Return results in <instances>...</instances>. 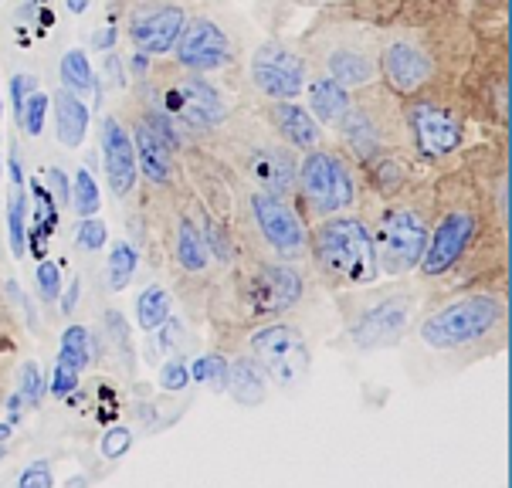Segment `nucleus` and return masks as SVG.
<instances>
[{"label": "nucleus", "instance_id": "f257e3e1", "mask_svg": "<svg viewBox=\"0 0 512 488\" xmlns=\"http://www.w3.org/2000/svg\"><path fill=\"white\" fill-rule=\"evenodd\" d=\"M509 265L506 153L465 150L431 173V231L414 278L428 302L468 285L502 282Z\"/></svg>", "mask_w": 512, "mask_h": 488}, {"label": "nucleus", "instance_id": "f03ea898", "mask_svg": "<svg viewBox=\"0 0 512 488\" xmlns=\"http://www.w3.org/2000/svg\"><path fill=\"white\" fill-rule=\"evenodd\" d=\"M479 48L468 0H401L380 45V82L394 95L462 85Z\"/></svg>", "mask_w": 512, "mask_h": 488}, {"label": "nucleus", "instance_id": "7ed1b4c3", "mask_svg": "<svg viewBox=\"0 0 512 488\" xmlns=\"http://www.w3.org/2000/svg\"><path fill=\"white\" fill-rule=\"evenodd\" d=\"M401 0H340L319 7L316 21L299 34V51L309 68L333 75L346 89L380 78V45Z\"/></svg>", "mask_w": 512, "mask_h": 488}, {"label": "nucleus", "instance_id": "20e7f679", "mask_svg": "<svg viewBox=\"0 0 512 488\" xmlns=\"http://www.w3.org/2000/svg\"><path fill=\"white\" fill-rule=\"evenodd\" d=\"M438 305L421 309L414 336L428 353L468 366L506 350L509 339V295L502 282L468 285L435 299Z\"/></svg>", "mask_w": 512, "mask_h": 488}, {"label": "nucleus", "instance_id": "39448f33", "mask_svg": "<svg viewBox=\"0 0 512 488\" xmlns=\"http://www.w3.org/2000/svg\"><path fill=\"white\" fill-rule=\"evenodd\" d=\"M424 302H428V292L418 278H390L387 285L373 282L336 292V309H340L346 339L360 353L401 346L411 336Z\"/></svg>", "mask_w": 512, "mask_h": 488}, {"label": "nucleus", "instance_id": "423d86ee", "mask_svg": "<svg viewBox=\"0 0 512 488\" xmlns=\"http://www.w3.org/2000/svg\"><path fill=\"white\" fill-rule=\"evenodd\" d=\"M431 173L387 200H363L360 214L370 228L380 275L411 278L418 272L431 231Z\"/></svg>", "mask_w": 512, "mask_h": 488}, {"label": "nucleus", "instance_id": "0eeeda50", "mask_svg": "<svg viewBox=\"0 0 512 488\" xmlns=\"http://www.w3.org/2000/svg\"><path fill=\"white\" fill-rule=\"evenodd\" d=\"M204 146H211L214 156H218L221 163H228V167L238 173L241 183L292 197L299 153L289 150V146L265 126V119L258 116L255 109L228 112V119L204 139Z\"/></svg>", "mask_w": 512, "mask_h": 488}, {"label": "nucleus", "instance_id": "6e6552de", "mask_svg": "<svg viewBox=\"0 0 512 488\" xmlns=\"http://www.w3.org/2000/svg\"><path fill=\"white\" fill-rule=\"evenodd\" d=\"M407 146L424 167H441L472 146L475 116L462 85L451 89H428L401 99Z\"/></svg>", "mask_w": 512, "mask_h": 488}, {"label": "nucleus", "instance_id": "1a4fd4ad", "mask_svg": "<svg viewBox=\"0 0 512 488\" xmlns=\"http://www.w3.org/2000/svg\"><path fill=\"white\" fill-rule=\"evenodd\" d=\"M306 265L329 292H346L380 282L377 255H373L370 228L363 214L343 211L309 224Z\"/></svg>", "mask_w": 512, "mask_h": 488}, {"label": "nucleus", "instance_id": "9d476101", "mask_svg": "<svg viewBox=\"0 0 512 488\" xmlns=\"http://www.w3.org/2000/svg\"><path fill=\"white\" fill-rule=\"evenodd\" d=\"M292 200L306 224L323 221L329 214L360 211L363 200H367V190H363L357 160L336 139L333 143L326 139V143L299 153Z\"/></svg>", "mask_w": 512, "mask_h": 488}, {"label": "nucleus", "instance_id": "9b49d317", "mask_svg": "<svg viewBox=\"0 0 512 488\" xmlns=\"http://www.w3.org/2000/svg\"><path fill=\"white\" fill-rule=\"evenodd\" d=\"M309 224L302 221L292 197L241 183V241L238 255L299 261L306 265Z\"/></svg>", "mask_w": 512, "mask_h": 488}, {"label": "nucleus", "instance_id": "f8f14e48", "mask_svg": "<svg viewBox=\"0 0 512 488\" xmlns=\"http://www.w3.org/2000/svg\"><path fill=\"white\" fill-rule=\"evenodd\" d=\"M140 85L143 99L167 109L170 119L180 126V133L187 139H197V143H204L231 112L221 85H214L211 75L187 72L177 61H167V65L156 68L150 65V72H146Z\"/></svg>", "mask_w": 512, "mask_h": 488}, {"label": "nucleus", "instance_id": "ddd939ff", "mask_svg": "<svg viewBox=\"0 0 512 488\" xmlns=\"http://www.w3.org/2000/svg\"><path fill=\"white\" fill-rule=\"evenodd\" d=\"M336 143L360 163H367L370 156L407 146L404 133V116H401V95H394L384 82H370L363 89L353 92V102L340 119V126L333 129Z\"/></svg>", "mask_w": 512, "mask_h": 488}, {"label": "nucleus", "instance_id": "4468645a", "mask_svg": "<svg viewBox=\"0 0 512 488\" xmlns=\"http://www.w3.org/2000/svg\"><path fill=\"white\" fill-rule=\"evenodd\" d=\"M238 312L245 326L265 319H279L306 299V265L238 255Z\"/></svg>", "mask_w": 512, "mask_h": 488}, {"label": "nucleus", "instance_id": "2eb2a0df", "mask_svg": "<svg viewBox=\"0 0 512 488\" xmlns=\"http://www.w3.org/2000/svg\"><path fill=\"white\" fill-rule=\"evenodd\" d=\"M245 353H251L262 363L268 380L279 390H299L302 383L309 380V370H312L309 339L295 322H285L282 316L248 326Z\"/></svg>", "mask_w": 512, "mask_h": 488}, {"label": "nucleus", "instance_id": "dca6fc26", "mask_svg": "<svg viewBox=\"0 0 512 488\" xmlns=\"http://www.w3.org/2000/svg\"><path fill=\"white\" fill-rule=\"evenodd\" d=\"M309 61L289 38H265L248 58V82L258 99H302Z\"/></svg>", "mask_w": 512, "mask_h": 488}, {"label": "nucleus", "instance_id": "f3484780", "mask_svg": "<svg viewBox=\"0 0 512 488\" xmlns=\"http://www.w3.org/2000/svg\"><path fill=\"white\" fill-rule=\"evenodd\" d=\"M170 55L180 68L197 75H224L238 65V45L231 31L211 14H190Z\"/></svg>", "mask_w": 512, "mask_h": 488}, {"label": "nucleus", "instance_id": "a211bd4d", "mask_svg": "<svg viewBox=\"0 0 512 488\" xmlns=\"http://www.w3.org/2000/svg\"><path fill=\"white\" fill-rule=\"evenodd\" d=\"M190 11L180 0H133L126 11V34L136 51L167 58L184 31Z\"/></svg>", "mask_w": 512, "mask_h": 488}, {"label": "nucleus", "instance_id": "6ab92c4d", "mask_svg": "<svg viewBox=\"0 0 512 488\" xmlns=\"http://www.w3.org/2000/svg\"><path fill=\"white\" fill-rule=\"evenodd\" d=\"M136 116H123L133 136V150H136V167H140L143 180L156 190H177L180 180V153L163 139L156 129L140 116V109H133Z\"/></svg>", "mask_w": 512, "mask_h": 488}, {"label": "nucleus", "instance_id": "aec40b11", "mask_svg": "<svg viewBox=\"0 0 512 488\" xmlns=\"http://www.w3.org/2000/svg\"><path fill=\"white\" fill-rule=\"evenodd\" d=\"M255 112L265 119V126L295 153H306V150H312V146H319L329 139V133L319 126L316 116L306 109V102L302 99H258Z\"/></svg>", "mask_w": 512, "mask_h": 488}, {"label": "nucleus", "instance_id": "412c9836", "mask_svg": "<svg viewBox=\"0 0 512 488\" xmlns=\"http://www.w3.org/2000/svg\"><path fill=\"white\" fill-rule=\"evenodd\" d=\"M99 146H102V170H106L109 190L119 200H126L140 183V167H136V150L129 126L119 112H109L99 126Z\"/></svg>", "mask_w": 512, "mask_h": 488}, {"label": "nucleus", "instance_id": "4be33fe9", "mask_svg": "<svg viewBox=\"0 0 512 488\" xmlns=\"http://www.w3.org/2000/svg\"><path fill=\"white\" fill-rule=\"evenodd\" d=\"M170 258H173V268H177L180 282H207V278H211V268H214L211 248H207V241H204L197 214H190L187 207L173 211Z\"/></svg>", "mask_w": 512, "mask_h": 488}, {"label": "nucleus", "instance_id": "5701e85b", "mask_svg": "<svg viewBox=\"0 0 512 488\" xmlns=\"http://www.w3.org/2000/svg\"><path fill=\"white\" fill-rule=\"evenodd\" d=\"M302 95H306V109L316 116V122L326 133H333L340 126V119L346 116V109L353 102V89H346L343 82H336L333 75L319 72V68H309L306 72Z\"/></svg>", "mask_w": 512, "mask_h": 488}, {"label": "nucleus", "instance_id": "b1692460", "mask_svg": "<svg viewBox=\"0 0 512 488\" xmlns=\"http://www.w3.org/2000/svg\"><path fill=\"white\" fill-rule=\"evenodd\" d=\"M51 119H55V136L58 143L68 146V150H75V146L85 143V136H89V122H92V112H89V102L82 99V95L68 92L65 85L51 95Z\"/></svg>", "mask_w": 512, "mask_h": 488}, {"label": "nucleus", "instance_id": "393cba45", "mask_svg": "<svg viewBox=\"0 0 512 488\" xmlns=\"http://www.w3.org/2000/svg\"><path fill=\"white\" fill-rule=\"evenodd\" d=\"M268 387H272V380H268V373L262 370V363L255 360L251 353H241L234 356L228 363V394L238 407H262L268 400Z\"/></svg>", "mask_w": 512, "mask_h": 488}, {"label": "nucleus", "instance_id": "a878e982", "mask_svg": "<svg viewBox=\"0 0 512 488\" xmlns=\"http://www.w3.org/2000/svg\"><path fill=\"white\" fill-rule=\"evenodd\" d=\"M133 312H136V326H140V333H153L156 326L167 322V316H173V299L160 282H153L136 295Z\"/></svg>", "mask_w": 512, "mask_h": 488}, {"label": "nucleus", "instance_id": "bb28decb", "mask_svg": "<svg viewBox=\"0 0 512 488\" xmlns=\"http://www.w3.org/2000/svg\"><path fill=\"white\" fill-rule=\"evenodd\" d=\"M58 360L75 366V370H89L95 363V339L82 322H72L58 339Z\"/></svg>", "mask_w": 512, "mask_h": 488}, {"label": "nucleus", "instance_id": "cd10ccee", "mask_svg": "<svg viewBox=\"0 0 512 488\" xmlns=\"http://www.w3.org/2000/svg\"><path fill=\"white\" fill-rule=\"evenodd\" d=\"M102 329H106V343L112 360H119L123 370H133V329H129L126 316L119 309L102 312Z\"/></svg>", "mask_w": 512, "mask_h": 488}, {"label": "nucleus", "instance_id": "c85d7f7f", "mask_svg": "<svg viewBox=\"0 0 512 488\" xmlns=\"http://www.w3.org/2000/svg\"><path fill=\"white\" fill-rule=\"evenodd\" d=\"M4 217H7V241H11V255L21 258L24 248H28V194H24V187H11Z\"/></svg>", "mask_w": 512, "mask_h": 488}, {"label": "nucleus", "instance_id": "c756f323", "mask_svg": "<svg viewBox=\"0 0 512 488\" xmlns=\"http://www.w3.org/2000/svg\"><path fill=\"white\" fill-rule=\"evenodd\" d=\"M58 72H62V85L68 92L82 95V99H89V95L95 92V68H92L89 55H85V48L65 51L62 68H58Z\"/></svg>", "mask_w": 512, "mask_h": 488}, {"label": "nucleus", "instance_id": "7c9ffc66", "mask_svg": "<svg viewBox=\"0 0 512 488\" xmlns=\"http://www.w3.org/2000/svg\"><path fill=\"white\" fill-rule=\"evenodd\" d=\"M136 268H140V255H136V248L129 241H116L109 248V289L112 292H123L129 289V282H133Z\"/></svg>", "mask_w": 512, "mask_h": 488}, {"label": "nucleus", "instance_id": "2f4dec72", "mask_svg": "<svg viewBox=\"0 0 512 488\" xmlns=\"http://www.w3.org/2000/svg\"><path fill=\"white\" fill-rule=\"evenodd\" d=\"M187 370H190V383H204L214 394L228 390V356L204 353V356H197L194 363H187Z\"/></svg>", "mask_w": 512, "mask_h": 488}, {"label": "nucleus", "instance_id": "473e14b6", "mask_svg": "<svg viewBox=\"0 0 512 488\" xmlns=\"http://www.w3.org/2000/svg\"><path fill=\"white\" fill-rule=\"evenodd\" d=\"M99 204H102L99 183H95L92 170L82 167V170L75 173L72 190H68V207H75L78 217H92V214H99Z\"/></svg>", "mask_w": 512, "mask_h": 488}, {"label": "nucleus", "instance_id": "72a5a7b5", "mask_svg": "<svg viewBox=\"0 0 512 488\" xmlns=\"http://www.w3.org/2000/svg\"><path fill=\"white\" fill-rule=\"evenodd\" d=\"M48 109H51V95L34 89L28 95V102H24L21 109V119H17V126L24 129V136L28 139H38L41 133H45V119H48Z\"/></svg>", "mask_w": 512, "mask_h": 488}, {"label": "nucleus", "instance_id": "f704fd0d", "mask_svg": "<svg viewBox=\"0 0 512 488\" xmlns=\"http://www.w3.org/2000/svg\"><path fill=\"white\" fill-rule=\"evenodd\" d=\"M17 394L24 397V404L28 407H38L41 397H45V373H41V366L34 360H24L17 366Z\"/></svg>", "mask_w": 512, "mask_h": 488}, {"label": "nucleus", "instance_id": "c9c22d12", "mask_svg": "<svg viewBox=\"0 0 512 488\" xmlns=\"http://www.w3.org/2000/svg\"><path fill=\"white\" fill-rule=\"evenodd\" d=\"M78 383H82V370H75V366L55 360V370H51V377L45 380V390L51 397L65 400V397L78 394Z\"/></svg>", "mask_w": 512, "mask_h": 488}, {"label": "nucleus", "instance_id": "e433bc0d", "mask_svg": "<svg viewBox=\"0 0 512 488\" xmlns=\"http://www.w3.org/2000/svg\"><path fill=\"white\" fill-rule=\"evenodd\" d=\"M75 244L82 251H99L109 244V228L106 221H99V217H78V228H75Z\"/></svg>", "mask_w": 512, "mask_h": 488}, {"label": "nucleus", "instance_id": "4c0bfd02", "mask_svg": "<svg viewBox=\"0 0 512 488\" xmlns=\"http://www.w3.org/2000/svg\"><path fill=\"white\" fill-rule=\"evenodd\" d=\"M150 336H156V346H160L163 356H180V350H184V343H187V326L180 319L167 316V322L156 326Z\"/></svg>", "mask_w": 512, "mask_h": 488}, {"label": "nucleus", "instance_id": "58836bf2", "mask_svg": "<svg viewBox=\"0 0 512 488\" xmlns=\"http://www.w3.org/2000/svg\"><path fill=\"white\" fill-rule=\"evenodd\" d=\"M34 282H38V292H41V299H45V302H58V299H62L65 275H62V265H58V261H41Z\"/></svg>", "mask_w": 512, "mask_h": 488}, {"label": "nucleus", "instance_id": "ea45409f", "mask_svg": "<svg viewBox=\"0 0 512 488\" xmlns=\"http://www.w3.org/2000/svg\"><path fill=\"white\" fill-rule=\"evenodd\" d=\"M129 448H133V431H129L126 424L106 427V434H102V441H99L102 458H106V461H119Z\"/></svg>", "mask_w": 512, "mask_h": 488}, {"label": "nucleus", "instance_id": "a19ab883", "mask_svg": "<svg viewBox=\"0 0 512 488\" xmlns=\"http://www.w3.org/2000/svg\"><path fill=\"white\" fill-rule=\"evenodd\" d=\"M160 387L167 390V394H180V390L190 387V370H187L184 356H170V360L160 366Z\"/></svg>", "mask_w": 512, "mask_h": 488}, {"label": "nucleus", "instance_id": "79ce46f5", "mask_svg": "<svg viewBox=\"0 0 512 488\" xmlns=\"http://www.w3.org/2000/svg\"><path fill=\"white\" fill-rule=\"evenodd\" d=\"M4 295H7V302H11V309H14V312H21V316H24V322H28L31 333H38V312H34L31 299L24 295V289L14 282V278H7V282H4Z\"/></svg>", "mask_w": 512, "mask_h": 488}, {"label": "nucleus", "instance_id": "37998d69", "mask_svg": "<svg viewBox=\"0 0 512 488\" xmlns=\"http://www.w3.org/2000/svg\"><path fill=\"white\" fill-rule=\"evenodd\" d=\"M68 190H72V180H68L58 167H48L45 170V194L51 197V204H55L58 211L68 207Z\"/></svg>", "mask_w": 512, "mask_h": 488}, {"label": "nucleus", "instance_id": "c03bdc74", "mask_svg": "<svg viewBox=\"0 0 512 488\" xmlns=\"http://www.w3.org/2000/svg\"><path fill=\"white\" fill-rule=\"evenodd\" d=\"M17 485H21V488H55L51 465H48V461H34V465H28L21 475H17Z\"/></svg>", "mask_w": 512, "mask_h": 488}, {"label": "nucleus", "instance_id": "a18cd8bd", "mask_svg": "<svg viewBox=\"0 0 512 488\" xmlns=\"http://www.w3.org/2000/svg\"><path fill=\"white\" fill-rule=\"evenodd\" d=\"M38 89V78L28 75V72H17L11 78V109H14V119H21V109L28 102V95Z\"/></svg>", "mask_w": 512, "mask_h": 488}, {"label": "nucleus", "instance_id": "49530a36", "mask_svg": "<svg viewBox=\"0 0 512 488\" xmlns=\"http://www.w3.org/2000/svg\"><path fill=\"white\" fill-rule=\"evenodd\" d=\"M102 78H106L112 89H123V85H126L123 58H119L116 51H106V58H102Z\"/></svg>", "mask_w": 512, "mask_h": 488}, {"label": "nucleus", "instance_id": "de8ad7c7", "mask_svg": "<svg viewBox=\"0 0 512 488\" xmlns=\"http://www.w3.org/2000/svg\"><path fill=\"white\" fill-rule=\"evenodd\" d=\"M14 329V309L4 295V282H0V336H7Z\"/></svg>", "mask_w": 512, "mask_h": 488}, {"label": "nucleus", "instance_id": "09e8293b", "mask_svg": "<svg viewBox=\"0 0 512 488\" xmlns=\"http://www.w3.org/2000/svg\"><path fill=\"white\" fill-rule=\"evenodd\" d=\"M116 38H119V34L112 31V28H102V31H99V34H95V38H92V45L99 48L102 55H106V51H112V48H116Z\"/></svg>", "mask_w": 512, "mask_h": 488}, {"label": "nucleus", "instance_id": "8fccbe9b", "mask_svg": "<svg viewBox=\"0 0 512 488\" xmlns=\"http://www.w3.org/2000/svg\"><path fill=\"white\" fill-rule=\"evenodd\" d=\"M11 187H24V170H21V156L11 150Z\"/></svg>", "mask_w": 512, "mask_h": 488}, {"label": "nucleus", "instance_id": "3c124183", "mask_svg": "<svg viewBox=\"0 0 512 488\" xmlns=\"http://www.w3.org/2000/svg\"><path fill=\"white\" fill-rule=\"evenodd\" d=\"M65 4H68V11H72V14H85L92 0H65Z\"/></svg>", "mask_w": 512, "mask_h": 488}, {"label": "nucleus", "instance_id": "603ef678", "mask_svg": "<svg viewBox=\"0 0 512 488\" xmlns=\"http://www.w3.org/2000/svg\"><path fill=\"white\" fill-rule=\"evenodd\" d=\"M295 4H306V7H326V4H340V0H295Z\"/></svg>", "mask_w": 512, "mask_h": 488}, {"label": "nucleus", "instance_id": "864d4df0", "mask_svg": "<svg viewBox=\"0 0 512 488\" xmlns=\"http://www.w3.org/2000/svg\"><path fill=\"white\" fill-rule=\"evenodd\" d=\"M11 421H4V424H0V444H7V438H11Z\"/></svg>", "mask_w": 512, "mask_h": 488}, {"label": "nucleus", "instance_id": "5fc2aeb1", "mask_svg": "<svg viewBox=\"0 0 512 488\" xmlns=\"http://www.w3.org/2000/svg\"><path fill=\"white\" fill-rule=\"evenodd\" d=\"M0 356H4V353H0ZM4 370H7V360L0 363V407H4Z\"/></svg>", "mask_w": 512, "mask_h": 488}, {"label": "nucleus", "instance_id": "6e6d98bb", "mask_svg": "<svg viewBox=\"0 0 512 488\" xmlns=\"http://www.w3.org/2000/svg\"><path fill=\"white\" fill-rule=\"evenodd\" d=\"M92 478L89 475H75V478H68V485H89Z\"/></svg>", "mask_w": 512, "mask_h": 488}, {"label": "nucleus", "instance_id": "4d7b16f0", "mask_svg": "<svg viewBox=\"0 0 512 488\" xmlns=\"http://www.w3.org/2000/svg\"><path fill=\"white\" fill-rule=\"evenodd\" d=\"M0 139H4V136H0ZM0 167H4V163H0Z\"/></svg>", "mask_w": 512, "mask_h": 488}, {"label": "nucleus", "instance_id": "13d9d810", "mask_svg": "<svg viewBox=\"0 0 512 488\" xmlns=\"http://www.w3.org/2000/svg\"><path fill=\"white\" fill-rule=\"evenodd\" d=\"M0 112H4V106H0Z\"/></svg>", "mask_w": 512, "mask_h": 488}]
</instances>
